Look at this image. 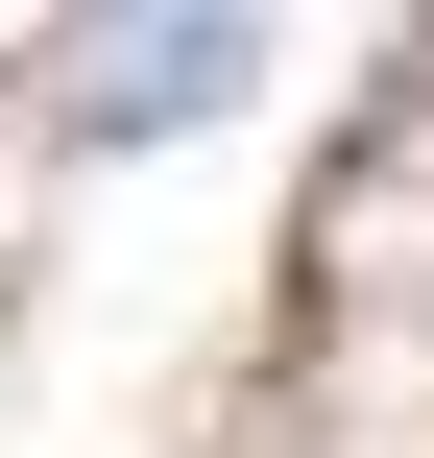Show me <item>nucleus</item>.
<instances>
[{
  "mask_svg": "<svg viewBox=\"0 0 434 458\" xmlns=\"http://www.w3.org/2000/svg\"><path fill=\"white\" fill-rule=\"evenodd\" d=\"M242 72H266V0H72V48H48V145H72V169L193 145Z\"/></svg>",
  "mask_w": 434,
  "mask_h": 458,
  "instance_id": "1",
  "label": "nucleus"
}]
</instances>
